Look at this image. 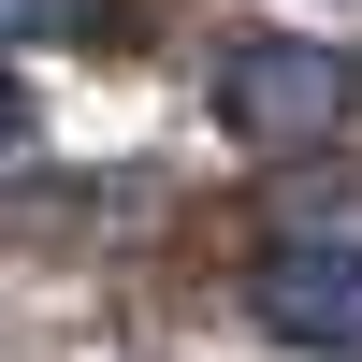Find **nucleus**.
I'll return each instance as SVG.
<instances>
[{"label": "nucleus", "instance_id": "obj_1", "mask_svg": "<svg viewBox=\"0 0 362 362\" xmlns=\"http://www.w3.org/2000/svg\"><path fill=\"white\" fill-rule=\"evenodd\" d=\"M203 102H218L247 145H319V131H348L362 58L348 44H305V29H232L218 73H203Z\"/></svg>", "mask_w": 362, "mask_h": 362}, {"label": "nucleus", "instance_id": "obj_2", "mask_svg": "<svg viewBox=\"0 0 362 362\" xmlns=\"http://www.w3.org/2000/svg\"><path fill=\"white\" fill-rule=\"evenodd\" d=\"M247 319L305 362H362V218H290L247 261Z\"/></svg>", "mask_w": 362, "mask_h": 362}, {"label": "nucleus", "instance_id": "obj_3", "mask_svg": "<svg viewBox=\"0 0 362 362\" xmlns=\"http://www.w3.org/2000/svg\"><path fill=\"white\" fill-rule=\"evenodd\" d=\"M116 0H0V44H102Z\"/></svg>", "mask_w": 362, "mask_h": 362}, {"label": "nucleus", "instance_id": "obj_4", "mask_svg": "<svg viewBox=\"0 0 362 362\" xmlns=\"http://www.w3.org/2000/svg\"><path fill=\"white\" fill-rule=\"evenodd\" d=\"M15 145H29V87L0 73V160H15Z\"/></svg>", "mask_w": 362, "mask_h": 362}]
</instances>
